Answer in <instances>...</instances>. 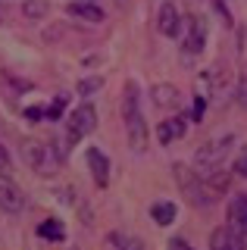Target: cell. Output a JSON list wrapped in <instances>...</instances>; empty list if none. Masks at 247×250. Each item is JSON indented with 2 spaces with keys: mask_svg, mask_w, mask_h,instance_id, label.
Segmentation results:
<instances>
[{
  "mask_svg": "<svg viewBox=\"0 0 247 250\" xmlns=\"http://www.w3.org/2000/svg\"><path fill=\"white\" fill-rule=\"evenodd\" d=\"M122 122H125V135L128 147L135 153L147 150V122H144V109H141V88L135 78H128L122 88Z\"/></svg>",
  "mask_w": 247,
  "mask_h": 250,
  "instance_id": "6da1fadb",
  "label": "cell"
},
{
  "mask_svg": "<svg viewBox=\"0 0 247 250\" xmlns=\"http://www.w3.org/2000/svg\"><path fill=\"white\" fill-rule=\"evenodd\" d=\"M172 175H175V182H179L182 194L188 197L191 207L206 209V207L213 203L216 194L210 191V188H206V182L197 175V169H194V166H188V163H175V166H172Z\"/></svg>",
  "mask_w": 247,
  "mask_h": 250,
  "instance_id": "7a4b0ae2",
  "label": "cell"
},
{
  "mask_svg": "<svg viewBox=\"0 0 247 250\" xmlns=\"http://www.w3.org/2000/svg\"><path fill=\"white\" fill-rule=\"evenodd\" d=\"M97 128V106L91 104V100H82L79 106L69 113V119H66V144L69 147H75L79 141H84L91 135V131Z\"/></svg>",
  "mask_w": 247,
  "mask_h": 250,
  "instance_id": "3957f363",
  "label": "cell"
},
{
  "mask_svg": "<svg viewBox=\"0 0 247 250\" xmlns=\"http://www.w3.org/2000/svg\"><path fill=\"white\" fill-rule=\"evenodd\" d=\"M19 153H22V160L32 166L38 175H53V172L60 169V163L53 160V153H50V147L44 144V141H35V138H22L19 141Z\"/></svg>",
  "mask_w": 247,
  "mask_h": 250,
  "instance_id": "277c9868",
  "label": "cell"
},
{
  "mask_svg": "<svg viewBox=\"0 0 247 250\" xmlns=\"http://www.w3.org/2000/svg\"><path fill=\"white\" fill-rule=\"evenodd\" d=\"M182 60L191 62L194 57H200L206 47V19L204 16H191L188 22H182Z\"/></svg>",
  "mask_w": 247,
  "mask_h": 250,
  "instance_id": "5b68a950",
  "label": "cell"
},
{
  "mask_svg": "<svg viewBox=\"0 0 247 250\" xmlns=\"http://www.w3.org/2000/svg\"><path fill=\"white\" fill-rule=\"evenodd\" d=\"M231 144H235V138H231V135L219 138V141H206V144L197 150V156H194V166H197V172L216 169V166L222 163V156H226V150H228Z\"/></svg>",
  "mask_w": 247,
  "mask_h": 250,
  "instance_id": "8992f818",
  "label": "cell"
},
{
  "mask_svg": "<svg viewBox=\"0 0 247 250\" xmlns=\"http://www.w3.org/2000/svg\"><path fill=\"white\" fill-rule=\"evenodd\" d=\"M157 31L163 38H179L182 35V13L172 0H163L157 10Z\"/></svg>",
  "mask_w": 247,
  "mask_h": 250,
  "instance_id": "52a82bcc",
  "label": "cell"
},
{
  "mask_svg": "<svg viewBox=\"0 0 247 250\" xmlns=\"http://www.w3.org/2000/svg\"><path fill=\"white\" fill-rule=\"evenodd\" d=\"M84 163H88V169H91V175H94L97 188L110 185V160H106V153L100 150V147H88V150H84Z\"/></svg>",
  "mask_w": 247,
  "mask_h": 250,
  "instance_id": "ba28073f",
  "label": "cell"
},
{
  "mask_svg": "<svg viewBox=\"0 0 247 250\" xmlns=\"http://www.w3.org/2000/svg\"><path fill=\"white\" fill-rule=\"evenodd\" d=\"M228 229L238 238H247V194H238L228 200Z\"/></svg>",
  "mask_w": 247,
  "mask_h": 250,
  "instance_id": "9c48e42d",
  "label": "cell"
},
{
  "mask_svg": "<svg viewBox=\"0 0 247 250\" xmlns=\"http://www.w3.org/2000/svg\"><path fill=\"white\" fill-rule=\"evenodd\" d=\"M185 131H188V116H172V119H163L157 125V138H160V144L163 147H169L172 141H179V138H185Z\"/></svg>",
  "mask_w": 247,
  "mask_h": 250,
  "instance_id": "30bf717a",
  "label": "cell"
},
{
  "mask_svg": "<svg viewBox=\"0 0 247 250\" xmlns=\"http://www.w3.org/2000/svg\"><path fill=\"white\" fill-rule=\"evenodd\" d=\"M150 100L160 109H179L182 91L175 88V84H169V82H160V84H153V88H150Z\"/></svg>",
  "mask_w": 247,
  "mask_h": 250,
  "instance_id": "8fae6325",
  "label": "cell"
},
{
  "mask_svg": "<svg viewBox=\"0 0 247 250\" xmlns=\"http://www.w3.org/2000/svg\"><path fill=\"white\" fill-rule=\"evenodd\" d=\"M0 209L10 216H19L25 209V197H22V191L13 182H0Z\"/></svg>",
  "mask_w": 247,
  "mask_h": 250,
  "instance_id": "7c38bea8",
  "label": "cell"
},
{
  "mask_svg": "<svg viewBox=\"0 0 247 250\" xmlns=\"http://www.w3.org/2000/svg\"><path fill=\"white\" fill-rule=\"evenodd\" d=\"M69 16H79L84 22H103V10L94 0H75V3H69Z\"/></svg>",
  "mask_w": 247,
  "mask_h": 250,
  "instance_id": "4fadbf2b",
  "label": "cell"
},
{
  "mask_svg": "<svg viewBox=\"0 0 247 250\" xmlns=\"http://www.w3.org/2000/svg\"><path fill=\"white\" fill-rule=\"evenodd\" d=\"M231 175H235V172H226L222 166H216V169H206L200 178L206 182V188H210L213 194H222V191H228V185H231Z\"/></svg>",
  "mask_w": 247,
  "mask_h": 250,
  "instance_id": "5bb4252c",
  "label": "cell"
},
{
  "mask_svg": "<svg viewBox=\"0 0 247 250\" xmlns=\"http://www.w3.org/2000/svg\"><path fill=\"white\" fill-rule=\"evenodd\" d=\"M175 213H179V209H175V203L172 200H157L150 207V219L157 225H172L175 222Z\"/></svg>",
  "mask_w": 247,
  "mask_h": 250,
  "instance_id": "9a60e30c",
  "label": "cell"
},
{
  "mask_svg": "<svg viewBox=\"0 0 247 250\" xmlns=\"http://www.w3.org/2000/svg\"><path fill=\"white\" fill-rule=\"evenodd\" d=\"M38 238H44V241H63L66 238L63 222H60V219H44V222L38 225Z\"/></svg>",
  "mask_w": 247,
  "mask_h": 250,
  "instance_id": "2e32d148",
  "label": "cell"
},
{
  "mask_svg": "<svg viewBox=\"0 0 247 250\" xmlns=\"http://www.w3.org/2000/svg\"><path fill=\"white\" fill-rule=\"evenodd\" d=\"M231 238H235V234H231L228 225H226V229H216L210 234V250H228L231 247Z\"/></svg>",
  "mask_w": 247,
  "mask_h": 250,
  "instance_id": "e0dca14e",
  "label": "cell"
},
{
  "mask_svg": "<svg viewBox=\"0 0 247 250\" xmlns=\"http://www.w3.org/2000/svg\"><path fill=\"white\" fill-rule=\"evenodd\" d=\"M22 13H25L28 19H44V13H47V0H25V3H22Z\"/></svg>",
  "mask_w": 247,
  "mask_h": 250,
  "instance_id": "ac0fdd59",
  "label": "cell"
},
{
  "mask_svg": "<svg viewBox=\"0 0 247 250\" xmlns=\"http://www.w3.org/2000/svg\"><path fill=\"white\" fill-rule=\"evenodd\" d=\"M0 182H13V156L0 144Z\"/></svg>",
  "mask_w": 247,
  "mask_h": 250,
  "instance_id": "d6986e66",
  "label": "cell"
},
{
  "mask_svg": "<svg viewBox=\"0 0 247 250\" xmlns=\"http://www.w3.org/2000/svg\"><path fill=\"white\" fill-rule=\"evenodd\" d=\"M210 3H213V13L222 19V25H226V28H231V25H235V19H231V13H228L226 0H210Z\"/></svg>",
  "mask_w": 247,
  "mask_h": 250,
  "instance_id": "ffe728a7",
  "label": "cell"
},
{
  "mask_svg": "<svg viewBox=\"0 0 247 250\" xmlns=\"http://www.w3.org/2000/svg\"><path fill=\"white\" fill-rule=\"evenodd\" d=\"M63 109H66V97H53V104L44 109V119H50V122H57L60 116H63Z\"/></svg>",
  "mask_w": 247,
  "mask_h": 250,
  "instance_id": "44dd1931",
  "label": "cell"
},
{
  "mask_svg": "<svg viewBox=\"0 0 247 250\" xmlns=\"http://www.w3.org/2000/svg\"><path fill=\"white\" fill-rule=\"evenodd\" d=\"M100 84H103V78H82V82H79V94H82V97H88V94H94L97 88H100Z\"/></svg>",
  "mask_w": 247,
  "mask_h": 250,
  "instance_id": "7402d4cb",
  "label": "cell"
},
{
  "mask_svg": "<svg viewBox=\"0 0 247 250\" xmlns=\"http://www.w3.org/2000/svg\"><path fill=\"white\" fill-rule=\"evenodd\" d=\"M231 172H235V175H241V178H247V144L241 147V153H238V160H235V166H231Z\"/></svg>",
  "mask_w": 247,
  "mask_h": 250,
  "instance_id": "603a6c76",
  "label": "cell"
},
{
  "mask_svg": "<svg viewBox=\"0 0 247 250\" xmlns=\"http://www.w3.org/2000/svg\"><path fill=\"white\" fill-rule=\"evenodd\" d=\"M204 106H206V100L204 97H194V104H191V109H188V119L200 122V119H204Z\"/></svg>",
  "mask_w": 247,
  "mask_h": 250,
  "instance_id": "cb8c5ba5",
  "label": "cell"
},
{
  "mask_svg": "<svg viewBox=\"0 0 247 250\" xmlns=\"http://www.w3.org/2000/svg\"><path fill=\"white\" fill-rule=\"evenodd\" d=\"M106 250H125V238H119L116 231L106 234Z\"/></svg>",
  "mask_w": 247,
  "mask_h": 250,
  "instance_id": "d4e9b609",
  "label": "cell"
},
{
  "mask_svg": "<svg viewBox=\"0 0 247 250\" xmlns=\"http://www.w3.org/2000/svg\"><path fill=\"white\" fill-rule=\"evenodd\" d=\"M169 250H194L185 238H169Z\"/></svg>",
  "mask_w": 247,
  "mask_h": 250,
  "instance_id": "484cf974",
  "label": "cell"
},
{
  "mask_svg": "<svg viewBox=\"0 0 247 250\" xmlns=\"http://www.w3.org/2000/svg\"><path fill=\"white\" fill-rule=\"evenodd\" d=\"M25 119H32V122L44 119V109H41V106H28V109H25Z\"/></svg>",
  "mask_w": 247,
  "mask_h": 250,
  "instance_id": "4316f807",
  "label": "cell"
},
{
  "mask_svg": "<svg viewBox=\"0 0 247 250\" xmlns=\"http://www.w3.org/2000/svg\"><path fill=\"white\" fill-rule=\"evenodd\" d=\"M228 250H247V238H231V247Z\"/></svg>",
  "mask_w": 247,
  "mask_h": 250,
  "instance_id": "83f0119b",
  "label": "cell"
},
{
  "mask_svg": "<svg viewBox=\"0 0 247 250\" xmlns=\"http://www.w3.org/2000/svg\"><path fill=\"white\" fill-rule=\"evenodd\" d=\"M125 250H141V241H135V238H128V241H125Z\"/></svg>",
  "mask_w": 247,
  "mask_h": 250,
  "instance_id": "f1b7e54d",
  "label": "cell"
},
{
  "mask_svg": "<svg viewBox=\"0 0 247 250\" xmlns=\"http://www.w3.org/2000/svg\"><path fill=\"white\" fill-rule=\"evenodd\" d=\"M72 250H79V247H72Z\"/></svg>",
  "mask_w": 247,
  "mask_h": 250,
  "instance_id": "f546056e",
  "label": "cell"
}]
</instances>
